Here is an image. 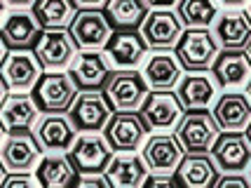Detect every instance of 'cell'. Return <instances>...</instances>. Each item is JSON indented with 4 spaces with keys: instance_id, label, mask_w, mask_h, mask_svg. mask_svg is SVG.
<instances>
[{
    "instance_id": "1",
    "label": "cell",
    "mask_w": 251,
    "mask_h": 188,
    "mask_svg": "<svg viewBox=\"0 0 251 188\" xmlns=\"http://www.w3.org/2000/svg\"><path fill=\"white\" fill-rule=\"evenodd\" d=\"M103 94L113 111H139L148 97V82L136 68H115L103 82Z\"/></svg>"
},
{
    "instance_id": "2",
    "label": "cell",
    "mask_w": 251,
    "mask_h": 188,
    "mask_svg": "<svg viewBox=\"0 0 251 188\" xmlns=\"http://www.w3.org/2000/svg\"><path fill=\"white\" fill-rule=\"evenodd\" d=\"M174 134L186 153H209L214 141L219 139L221 127L209 108H193L183 111Z\"/></svg>"
},
{
    "instance_id": "3",
    "label": "cell",
    "mask_w": 251,
    "mask_h": 188,
    "mask_svg": "<svg viewBox=\"0 0 251 188\" xmlns=\"http://www.w3.org/2000/svg\"><path fill=\"white\" fill-rule=\"evenodd\" d=\"M77 85L71 73L64 71H45L33 85V99L45 113H68L71 104L77 97Z\"/></svg>"
},
{
    "instance_id": "4",
    "label": "cell",
    "mask_w": 251,
    "mask_h": 188,
    "mask_svg": "<svg viewBox=\"0 0 251 188\" xmlns=\"http://www.w3.org/2000/svg\"><path fill=\"white\" fill-rule=\"evenodd\" d=\"M219 52L221 45L209 28H186L174 47L183 71H211Z\"/></svg>"
},
{
    "instance_id": "5",
    "label": "cell",
    "mask_w": 251,
    "mask_h": 188,
    "mask_svg": "<svg viewBox=\"0 0 251 188\" xmlns=\"http://www.w3.org/2000/svg\"><path fill=\"white\" fill-rule=\"evenodd\" d=\"M35 52L31 50H7L0 61V80L5 82L7 92H28L43 76Z\"/></svg>"
},
{
    "instance_id": "6",
    "label": "cell",
    "mask_w": 251,
    "mask_h": 188,
    "mask_svg": "<svg viewBox=\"0 0 251 188\" xmlns=\"http://www.w3.org/2000/svg\"><path fill=\"white\" fill-rule=\"evenodd\" d=\"M113 115L103 89H80L75 101L68 108V118L73 120L77 132H101Z\"/></svg>"
},
{
    "instance_id": "7",
    "label": "cell",
    "mask_w": 251,
    "mask_h": 188,
    "mask_svg": "<svg viewBox=\"0 0 251 188\" xmlns=\"http://www.w3.org/2000/svg\"><path fill=\"white\" fill-rule=\"evenodd\" d=\"M139 31H141L148 50L155 52V50H174L186 31V26L178 19L176 12H172L169 7H162V10L148 12V17L143 19Z\"/></svg>"
},
{
    "instance_id": "8",
    "label": "cell",
    "mask_w": 251,
    "mask_h": 188,
    "mask_svg": "<svg viewBox=\"0 0 251 188\" xmlns=\"http://www.w3.org/2000/svg\"><path fill=\"white\" fill-rule=\"evenodd\" d=\"M148 132L151 130L139 111H113L103 127V136L113 151H139Z\"/></svg>"
},
{
    "instance_id": "9",
    "label": "cell",
    "mask_w": 251,
    "mask_h": 188,
    "mask_svg": "<svg viewBox=\"0 0 251 188\" xmlns=\"http://www.w3.org/2000/svg\"><path fill=\"white\" fill-rule=\"evenodd\" d=\"M68 33L80 50H101L113 35V26L103 10L85 7V10H77V14L73 17Z\"/></svg>"
},
{
    "instance_id": "10",
    "label": "cell",
    "mask_w": 251,
    "mask_h": 188,
    "mask_svg": "<svg viewBox=\"0 0 251 188\" xmlns=\"http://www.w3.org/2000/svg\"><path fill=\"white\" fill-rule=\"evenodd\" d=\"M33 52L45 71H64L77 56V45L68 28H54L40 33L38 43L33 45Z\"/></svg>"
},
{
    "instance_id": "11",
    "label": "cell",
    "mask_w": 251,
    "mask_h": 188,
    "mask_svg": "<svg viewBox=\"0 0 251 188\" xmlns=\"http://www.w3.org/2000/svg\"><path fill=\"white\" fill-rule=\"evenodd\" d=\"M183 104L178 101L176 92L172 89H157V92H148L146 101L141 104V118L146 120L151 132H167L178 125L181 115H183Z\"/></svg>"
},
{
    "instance_id": "12",
    "label": "cell",
    "mask_w": 251,
    "mask_h": 188,
    "mask_svg": "<svg viewBox=\"0 0 251 188\" xmlns=\"http://www.w3.org/2000/svg\"><path fill=\"white\" fill-rule=\"evenodd\" d=\"M33 136L45 153H54V151L68 153L77 136V130L73 120L68 118V113H45L35 122Z\"/></svg>"
},
{
    "instance_id": "13",
    "label": "cell",
    "mask_w": 251,
    "mask_h": 188,
    "mask_svg": "<svg viewBox=\"0 0 251 188\" xmlns=\"http://www.w3.org/2000/svg\"><path fill=\"white\" fill-rule=\"evenodd\" d=\"M221 172H244L251 167V139L247 132H221L211 146Z\"/></svg>"
},
{
    "instance_id": "14",
    "label": "cell",
    "mask_w": 251,
    "mask_h": 188,
    "mask_svg": "<svg viewBox=\"0 0 251 188\" xmlns=\"http://www.w3.org/2000/svg\"><path fill=\"white\" fill-rule=\"evenodd\" d=\"M221 132H244L251 122V99L240 89H223L211 108Z\"/></svg>"
},
{
    "instance_id": "15",
    "label": "cell",
    "mask_w": 251,
    "mask_h": 188,
    "mask_svg": "<svg viewBox=\"0 0 251 188\" xmlns=\"http://www.w3.org/2000/svg\"><path fill=\"white\" fill-rule=\"evenodd\" d=\"M113 153L115 151L110 148L106 136L99 132H82L80 136H75L68 151L77 172H103Z\"/></svg>"
},
{
    "instance_id": "16",
    "label": "cell",
    "mask_w": 251,
    "mask_h": 188,
    "mask_svg": "<svg viewBox=\"0 0 251 188\" xmlns=\"http://www.w3.org/2000/svg\"><path fill=\"white\" fill-rule=\"evenodd\" d=\"M43 148L31 132H10L0 144V160L7 172H31L38 165Z\"/></svg>"
},
{
    "instance_id": "17",
    "label": "cell",
    "mask_w": 251,
    "mask_h": 188,
    "mask_svg": "<svg viewBox=\"0 0 251 188\" xmlns=\"http://www.w3.org/2000/svg\"><path fill=\"white\" fill-rule=\"evenodd\" d=\"M211 76L219 89L247 87L251 80V59L247 50H221L211 64Z\"/></svg>"
},
{
    "instance_id": "18",
    "label": "cell",
    "mask_w": 251,
    "mask_h": 188,
    "mask_svg": "<svg viewBox=\"0 0 251 188\" xmlns=\"http://www.w3.org/2000/svg\"><path fill=\"white\" fill-rule=\"evenodd\" d=\"M214 38L219 40L221 50H247L251 43V14L249 10H226L221 12L211 28Z\"/></svg>"
},
{
    "instance_id": "19",
    "label": "cell",
    "mask_w": 251,
    "mask_h": 188,
    "mask_svg": "<svg viewBox=\"0 0 251 188\" xmlns=\"http://www.w3.org/2000/svg\"><path fill=\"white\" fill-rule=\"evenodd\" d=\"M219 94V85L207 71H186L176 85V97L186 111L193 108H209Z\"/></svg>"
},
{
    "instance_id": "20",
    "label": "cell",
    "mask_w": 251,
    "mask_h": 188,
    "mask_svg": "<svg viewBox=\"0 0 251 188\" xmlns=\"http://www.w3.org/2000/svg\"><path fill=\"white\" fill-rule=\"evenodd\" d=\"M40 108L28 92H10L0 104V122L5 132H31L38 122Z\"/></svg>"
},
{
    "instance_id": "21",
    "label": "cell",
    "mask_w": 251,
    "mask_h": 188,
    "mask_svg": "<svg viewBox=\"0 0 251 188\" xmlns=\"http://www.w3.org/2000/svg\"><path fill=\"white\" fill-rule=\"evenodd\" d=\"M43 33V26L38 24L31 10H14L10 17L0 24V40L7 50H31Z\"/></svg>"
},
{
    "instance_id": "22",
    "label": "cell",
    "mask_w": 251,
    "mask_h": 188,
    "mask_svg": "<svg viewBox=\"0 0 251 188\" xmlns=\"http://www.w3.org/2000/svg\"><path fill=\"white\" fill-rule=\"evenodd\" d=\"M103 54L115 68H136L148 54L141 31H115L103 47Z\"/></svg>"
},
{
    "instance_id": "23",
    "label": "cell",
    "mask_w": 251,
    "mask_h": 188,
    "mask_svg": "<svg viewBox=\"0 0 251 188\" xmlns=\"http://www.w3.org/2000/svg\"><path fill=\"white\" fill-rule=\"evenodd\" d=\"M183 148L178 144L176 134H153L146 139L141 148L143 162L148 165V172H176V167L183 158Z\"/></svg>"
},
{
    "instance_id": "24",
    "label": "cell",
    "mask_w": 251,
    "mask_h": 188,
    "mask_svg": "<svg viewBox=\"0 0 251 188\" xmlns=\"http://www.w3.org/2000/svg\"><path fill=\"white\" fill-rule=\"evenodd\" d=\"M143 78L151 92L157 89H174L183 76V66L172 50H155L143 64Z\"/></svg>"
},
{
    "instance_id": "25",
    "label": "cell",
    "mask_w": 251,
    "mask_h": 188,
    "mask_svg": "<svg viewBox=\"0 0 251 188\" xmlns=\"http://www.w3.org/2000/svg\"><path fill=\"white\" fill-rule=\"evenodd\" d=\"M178 184L188 188H211L216 186L221 169L211 153H183L181 162L176 167Z\"/></svg>"
},
{
    "instance_id": "26",
    "label": "cell",
    "mask_w": 251,
    "mask_h": 188,
    "mask_svg": "<svg viewBox=\"0 0 251 188\" xmlns=\"http://www.w3.org/2000/svg\"><path fill=\"white\" fill-rule=\"evenodd\" d=\"M68 73L75 80L77 89H101L110 73V61L97 50H82L68 66Z\"/></svg>"
},
{
    "instance_id": "27",
    "label": "cell",
    "mask_w": 251,
    "mask_h": 188,
    "mask_svg": "<svg viewBox=\"0 0 251 188\" xmlns=\"http://www.w3.org/2000/svg\"><path fill=\"white\" fill-rule=\"evenodd\" d=\"M103 172L110 179V186L136 188L143 186L148 165L143 162V155H136L134 151H115Z\"/></svg>"
},
{
    "instance_id": "28",
    "label": "cell",
    "mask_w": 251,
    "mask_h": 188,
    "mask_svg": "<svg viewBox=\"0 0 251 188\" xmlns=\"http://www.w3.org/2000/svg\"><path fill=\"white\" fill-rule=\"evenodd\" d=\"M35 177H38V184L45 188L75 186L77 169L73 165V160H71V155L61 153V151H54V153H47L45 158L38 160Z\"/></svg>"
},
{
    "instance_id": "29",
    "label": "cell",
    "mask_w": 251,
    "mask_h": 188,
    "mask_svg": "<svg viewBox=\"0 0 251 188\" xmlns=\"http://www.w3.org/2000/svg\"><path fill=\"white\" fill-rule=\"evenodd\" d=\"M103 12H106L113 28H118V31H139L143 19L151 12V5L146 0H108L103 5Z\"/></svg>"
},
{
    "instance_id": "30",
    "label": "cell",
    "mask_w": 251,
    "mask_h": 188,
    "mask_svg": "<svg viewBox=\"0 0 251 188\" xmlns=\"http://www.w3.org/2000/svg\"><path fill=\"white\" fill-rule=\"evenodd\" d=\"M77 10L80 7L75 5V0H35L31 5V12L43 26V31L68 28Z\"/></svg>"
},
{
    "instance_id": "31",
    "label": "cell",
    "mask_w": 251,
    "mask_h": 188,
    "mask_svg": "<svg viewBox=\"0 0 251 188\" xmlns=\"http://www.w3.org/2000/svg\"><path fill=\"white\" fill-rule=\"evenodd\" d=\"M176 14L186 28H209L219 17V7L214 0H178Z\"/></svg>"
},
{
    "instance_id": "32",
    "label": "cell",
    "mask_w": 251,
    "mask_h": 188,
    "mask_svg": "<svg viewBox=\"0 0 251 188\" xmlns=\"http://www.w3.org/2000/svg\"><path fill=\"white\" fill-rule=\"evenodd\" d=\"M75 186H82V188H108L110 179L106 177V172H77Z\"/></svg>"
},
{
    "instance_id": "33",
    "label": "cell",
    "mask_w": 251,
    "mask_h": 188,
    "mask_svg": "<svg viewBox=\"0 0 251 188\" xmlns=\"http://www.w3.org/2000/svg\"><path fill=\"white\" fill-rule=\"evenodd\" d=\"M219 188H249L251 177H247L244 172H221V177L216 179Z\"/></svg>"
},
{
    "instance_id": "34",
    "label": "cell",
    "mask_w": 251,
    "mask_h": 188,
    "mask_svg": "<svg viewBox=\"0 0 251 188\" xmlns=\"http://www.w3.org/2000/svg\"><path fill=\"white\" fill-rule=\"evenodd\" d=\"M5 188H31V186H40L38 177H31V172H7V177L2 181Z\"/></svg>"
},
{
    "instance_id": "35",
    "label": "cell",
    "mask_w": 251,
    "mask_h": 188,
    "mask_svg": "<svg viewBox=\"0 0 251 188\" xmlns=\"http://www.w3.org/2000/svg\"><path fill=\"white\" fill-rule=\"evenodd\" d=\"M143 186H178V177H176V172H148L146 179H143Z\"/></svg>"
},
{
    "instance_id": "36",
    "label": "cell",
    "mask_w": 251,
    "mask_h": 188,
    "mask_svg": "<svg viewBox=\"0 0 251 188\" xmlns=\"http://www.w3.org/2000/svg\"><path fill=\"white\" fill-rule=\"evenodd\" d=\"M108 0H75V5L80 10H85V7H103Z\"/></svg>"
},
{
    "instance_id": "37",
    "label": "cell",
    "mask_w": 251,
    "mask_h": 188,
    "mask_svg": "<svg viewBox=\"0 0 251 188\" xmlns=\"http://www.w3.org/2000/svg\"><path fill=\"white\" fill-rule=\"evenodd\" d=\"M148 5H151V10H162V7H172L176 5L178 0H146Z\"/></svg>"
},
{
    "instance_id": "38",
    "label": "cell",
    "mask_w": 251,
    "mask_h": 188,
    "mask_svg": "<svg viewBox=\"0 0 251 188\" xmlns=\"http://www.w3.org/2000/svg\"><path fill=\"white\" fill-rule=\"evenodd\" d=\"M10 7H31L35 0H5Z\"/></svg>"
},
{
    "instance_id": "39",
    "label": "cell",
    "mask_w": 251,
    "mask_h": 188,
    "mask_svg": "<svg viewBox=\"0 0 251 188\" xmlns=\"http://www.w3.org/2000/svg\"><path fill=\"white\" fill-rule=\"evenodd\" d=\"M226 7H240V5H244V2H249V0H221Z\"/></svg>"
},
{
    "instance_id": "40",
    "label": "cell",
    "mask_w": 251,
    "mask_h": 188,
    "mask_svg": "<svg viewBox=\"0 0 251 188\" xmlns=\"http://www.w3.org/2000/svg\"><path fill=\"white\" fill-rule=\"evenodd\" d=\"M5 177H7V169H5V165H2V160H0V186H2V181H5Z\"/></svg>"
},
{
    "instance_id": "41",
    "label": "cell",
    "mask_w": 251,
    "mask_h": 188,
    "mask_svg": "<svg viewBox=\"0 0 251 188\" xmlns=\"http://www.w3.org/2000/svg\"><path fill=\"white\" fill-rule=\"evenodd\" d=\"M5 94H7V87H5V82L0 80V104H2V99H5Z\"/></svg>"
},
{
    "instance_id": "42",
    "label": "cell",
    "mask_w": 251,
    "mask_h": 188,
    "mask_svg": "<svg viewBox=\"0 0 251 188\" xmlns=\"http://www.w3.org/2000/svg\"><path fill=\"white\" fill-rule=\"evenodd\" d=\"M5 52H7V47H5V43L0 40V61H2V56H5Z\"/></svg>"
},
{
    "instance_id": "43",
    "label": "cell",
    "mask_w": 251,
    "mask_h": 188,
    "mask_svg": "<svg viewBox=\"0 0 251 188\" xmlns=\"http://www.w3.org/2000/svg\"><path fill=\"white\" fill-rule=\"evenodd\" d=\"M5 5H7V2H5V0H0V17L5 14Z\"/></svg>"
},
{
    "instance_id": "44",
    "label": "cell",
    "mask_w": 251,
    "mask_h": 188,
    "mask_svg": "<svg viewBox=\"0 0 251 188\" xmlns=\"http://www.w3.org/2000/svg\"><path fill=\"white\" fill-rule=\"evenodd\" d=\"M2 136H5V125L0 122V144H2Z\"/></svg>"
},
{
    "instance_id": "45",
    "label": "cell",
    "mask_w": 251,
    "mask_h": 188,
    "mask_svg": "<svg viewBox=\"0 0 251 188\" xmlns=\"http://www.w3.org/2000/svg\"><path fill=\"white\" fill-rule=\"evenodd\" d=\"M244 92H247V97H249V99H251V80H249V85L244 87Z\"/></svg>"
},
{
    "instance_id": "46",
    "label": "cell",
    "mask_w": 251,
    "mask_h": 188,
    "mask_svg": "<svg viewBox=\"0 0 251 188\" xmlns=\"http://www.w3.org/2000/svg\"><path fill=\"white\" fill-rule=\"evenodd\" d=\"M247 54H249V59H251V43L247 45Z\"/></svg>"
},
{
    "instance_id": "47",
    "label": "cell",
    "mask_w": 251,
    "mask_h": 188,
    "mask_svg": "<svg viewBox=\"0 0 251 188\" xmlns=\"http://www.w3.org/2000/svg\"><path fill=\"white\" fill-rule=\"evenodd\" d=\"M244 132L249 134V139H251V122H249V127H247V130H244Z\"/></svg>"
},
{
    "instance_id": "48",
    "label": "cell",
    "mask_w": 251,
    "mask_h": 188,
    "mask_svg": "<svg viewBox=\"0 0 251 188\" xmlns=\"http://www.w3.org/2000/svg\"><path fill=\"white\" fill-rule=\"evenodd\" d=\"M249 14H251V0H249Z\"/></svg>"
},
{
    "instance_id": "49",
    "label": "cell",
    "mask_w": 251,
    "mask_h": 188,
    "mask_svg": "<svg viewBox=\"0 0 251 188\" xmlns=\"http://www.w3.org/2000/svg\"><path fill=\"white\" fill-rule=\"evenodd\" d=\"M249 169H251V167H249Z\"/></svg>"
}]
</instances>
